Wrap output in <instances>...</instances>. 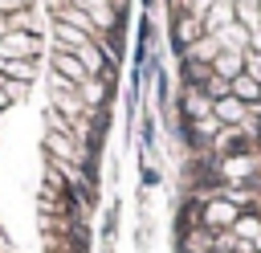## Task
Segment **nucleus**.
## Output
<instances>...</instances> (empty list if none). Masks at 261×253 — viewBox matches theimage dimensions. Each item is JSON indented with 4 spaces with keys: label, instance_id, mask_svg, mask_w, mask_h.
Instances as JSON below:
<instances>
[{
    "label": "nucleus",
    "instance_id": "1",
    "mask_svg": "<svg viewBox=\"0 0 261 253\" xmlns=\"http://www.w3.org/2000/svg\"><path fill=\"white\" fill-rule=\"evenodd\" d=\"M179 184L171 253H261V0H163Z\"/></svg>",
    "mask_w": 261,
    "mask_h": 253
},
{
    "label": "nucleus",
    "instance_id": "2",
    "mask_svg": "<svg viewBox=\"0 0 261 253\" xmlns=\"http://www.w3.org/2000/svg\"><path fill=\"white\" fill-rule=\"evenodd\" d=\"M130 0H0V90L118 106Z\"/></svg>",
    "mask_w": 261,
    "mask_h": 253
}]
</instances>
